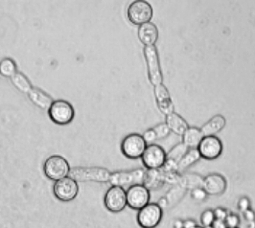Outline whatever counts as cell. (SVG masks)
Wrapping results in <instances>:
<instances>
[{
  "mask_svg": "<svg viewBox=\"0 0 255 228\" xmlns=\"http://www.w3.org/2000/svg\"><path fill=\"white\" fill-rule=\"evenodd\" d=\"M112 172L105 167L76 166L71 168L68 176L77 182H109Z\"/></svg>",
  "mask_w": 255,
  "mask_h": 228,
  "instance_id": "cell-1",
  "label": "cell"
},
{
  "mask_svg": "<svg viewBox=\"0 0 255 228\" xmlns=\"http://www.w3.org/2000/svg\"><path fill=\"white\" fill-rule=\"evenodd\" d=\"M71 168L68 161L62 156L54 155L48 157L43 165L46 176L56 181L68 176Z\"/></svg>",
  "mask_w": 255,
  "mask_h": 228,
  "instance_id": "cell-2",
  "label": "cell"
},
{
  "mask_svg": "<svg viewBox=\"0 0 255 228\" xmlns=\"http://www.w3.org/2000/svg\"><path fill=\"white\" fill-rule=\"evenodd\" d=\"M153 9L151 5L144 0H136L128 6L127 16L129 21L135 25H141L151 20Z\"/></svg>",
  "mask_w": 255,
  "mask_h": 228,
  "instance_id": "cell-3",
  "label": "cell"
},
{
  "mask_svg": "<svg viewBox=\"0 0 255 228\" xmlns=\"http://www.w3.org/2000/svg\"><path fill=\"white\" fill-rule=\"evenodd\" d=\"M49 116L54 123L64 125L71 122L75 116V112L72 105L62 99L54 101L47 111Z\"/></svg>",
  "mask_w": 255,
  "mask_h": 228,
  "instance_id": "cell-4",
  "label": "cell"
},
{
  "mask_svg": "<svg viewBox=\"0 0 255 228\" xmlns=\"http://www.w3.org/2000/svg\"><path fill=\"white\" fill-rule=\"evenodd\" d=\"M147 145L142 135L133 133L124 138L121 143L120 149L126 158L136 160L141 158Z\"/></svg>",
  "mask_w": 255,
  "mask_h": 228,
  "instance_id": "cell-5",
  "label": "cell"
},
{
  "mask_svg": "<svg viewBox=\"0 0 255 228\" xmlns=\"http://www.w3.org/2000/svg\"><path fill=\"white\" fill-rule=\"evenodd\" d=\"M162 210L157 203L149 202L138 210L136 217L138 224L143 228L155 227L162 220Z\"/></svg>",
  "mask_w": 255,
  "mask_h": 228,
  "instance_id": "cell-6",
  "label": "cell"
},
{
  "mask_svg": "<svg viewBox=\"0 0 255 228\" xmlns=\"http://www.w3.org/2000/svg\"><path fill=\"white\" fill-rule=\"evenodd\" d=\"M141 159L146 169H160L167 159V152L160 145L148 144Z\"/></svg>",
  "mask_w": 255,
  "mask_h": 228,
  "instance_id": "cell-7",
  "label": "cell"
},
{
  "mask_svg": "<svg viewBox=\"0 0 255 228\" xmlns=\"http://www.w3.org/2000/svg\"><path fill=\"white\" fill-rule=\"evenodd\" d=\"M111 186L104 195V204L109 211L118 213L123 210L127 205L126 191L123 187Z\"/></svg>",
  "mask_w": 255,
  "mask_h": 228,
  "instance_id": "cell-8",
  "label": "cell"
},
{
  "mask_svg": "<svg viewBox=\"0 0 255 228\" xmlns=\"http://www.w3.org/2000/svg\"><path fill=\"white\" fill-rule=\"evenodd\" d=\"M54 194L59 200L68 202L74 199L78 195L79 187L77 182L68 176L55 181L53 187Z\"/></svg>",
  "mask_w": 255,
  "mask_h": 228,
  "instance_id": "cell-9",
  "label": "cell"
},
{
  "mask_svg": "<svg viewBox=\"0 0 255 228\" xmlns=\"http://www.w3.org/2000/svg\"><path fill=\"white\" fill-rule=\"evenodd\" d=\"M126 191L127 205L132 209L139 210L149 203L150 191L142 184L131 185Z\"/></svg>",
  "mask_w": 255,
  "mask_h": 228,
  "instance_id": "cell-10",
  "label": "cell"
},
{
  "mask_svg": "<svg viewBox=\"0 0 255 228\" xmlns=\"http://www.w3.org/2000/svg\"><path fill=\"white\" fill-rule=\"evenodd\" d=\"M145 170L141 168L129 170H119L112 172L109 183L111 185L122 187L142 184Z\"/></svg>",
  "mask_w": 255,
  "mask_h": 228,
  "instance_id": "cell-11",
  "label": "cell"
},
{
  "mask_svg": "<svg viewBox=\"0 0 255 228\" xmlns=\"http://www.w3.org/2000/svg\"><path fill=\"white\" fill-rule=\"evenodd\" d=\"M197 149L201 158L212 160L221 154L223 146L221 140L215 135L203 137Z\"/></svg>",
  "mask_w": 255,
  "mask_h": 228,
  "instance_id": "cell-12",
  "label": "cell"
},
{
  "mask_svg": "<svg viewBox=\"0 0 255 228\" xmlns=\"http://www.w3.org/2000/svg\"><path fill=\"white\" fill-rule=\"evenodd\" d=\"M143 53L147 63L150 79L156 86L160 84L162 80L157 49L154 45L145 46Z\"/></svg>",
  "mask_w": 255,
  "mask_h": 228,
  "instance_id": "cell-13",
  "label": "cell"
},
{
  "mask_svg": "<svg viewBox=\"0 0 255 228\" xmlns=\"http://www.w3.org/2000/svg\"><path fill=\"white\" fill-rule=\"evenodd\" d=\"M27 94L32 104L43 110L48 111L54 101L49 94L38 87H32Z\"/></svg>",
  "mask_w": 255,
  "mask_h": 228,
  "instance_id": "cell-14",
  "label": "cell"
},
{
  "mask_svg": "<svg viewBox=\"0 0 255 228\" xmlns=\"http://www.w3.org/2000/svg\"><path fill=\"white\" fill-rule=\"evenodd\" d=\"M138 36L140 42L145 46L154 45L159 37V31L156 26L149 22L139 26Z\"/></svg>",
  "mask_w": 255,
  "mask_h": 228,
  "instance_id": "cell-15",
  "label": "cell"
},
{
  "mask_svg": "<svg viewBox=\"0 0 255 228\" xmlns=\"http://www.w3.org/2000/svg\"><path fill=\"white\" fill-rule=\"evenodd\" d=\"M165 181L164 175L160 169H146L142 184L150 191L158 189Z\"/></svg>",
  "mask_w": 255,
  "mask_h": 228,
  "instance_id": "cell-16",
  "label": "cell"
},
{
  "mask_svg": "<svg viewBox=\"0 0 255 228\" xmlns=\"http://www.w3.org/2000/svg\"><path fill=\"white\" fill-rule=\"evenodd\" d=\"M171 132L182 136L189 127L186 120L174 111L166 115L165 121Z\"/></svg>",
  "mask_w": 255,
  "mask_h": 228,
  "instance_id": "cell-17",
  "label": "cell"
},
{
  "mask_svg": "<svg viewBox=\"0 0 255 228\" xmlns=\"http://www.w3.org/2000/svg\"><path fill=\"white\" fill-rule=\"evenodd\" d=\"M226 122L224 116L217 114L212 117L200 129L204 137L215 135L223 128Z\"/></svg>",
  "mask_w": 255,
  "mask_h": 228,
  "instance_id": "cell-18",
  "label": "cell"
},
{
  "mask_svg": "<svg viewBox=\"0 0 255 228\" xmlns=\"http://www.w3.org/2000/svg\"><path fill=\"white\" fill-rule=\"evenodd\" d=\"M155 93L161 111L166 115L174 112L173 103L164 86L160 84L156 87Z\"/></svg>",
  "mask_w": 255,
  "mask_h": 228,
  "instance_id": "cell-19",
  "label": "cell"
},
{
  "mask_svg": "<svg viewBox=\"0 0 255 228\" xmlns=\"http://www.w3.org/2000/svg\"><path fill=\"white\" fill-rule=\"evenodd\" d=\"M181 136V141L189 149L197 148L204 137L200 128L189 126Z\"/></svg>",
  "mask_w": 255,
  "mask_h": 228,
  "instance_id": "cell-20",
  "label": "cell"
},
{
  "mask_svg": "<svg viewBox=\"0 0 255 228\" xmlns=\"http://www.w3.org/2000/svg\"><path fill=\"white\" fill-rule=\"evenodd\" d=\"M10 79L13 86L22 93L27 94L33 87L29 79L22 72L17 71Z\"/></svg>",
  "mask_w": 255,
  "mask_h": 228,
  "instance_id": "cell-21",
  "label": "cell"
},
{
  "mask_svg": "<svg viewBox=\"0 0 255 228\" xmlns=\"http://www.w3.org/2000/svg\"><path fill=\"white\" fill-rule=\"evenodd\" d=\"M197 149H189L178 163L179 171H182L194 165L201 158Z\"/></svg>",
  "mask_w": 255,
  "mask_h": 228,
  "instance_id": "cell-22",
  "label": "cell"
},
{
  "mask_svg": "<svg viewBox=\"0 0 255 228\" xmlns=\"http://www.w3.org/2000/svg\"><path fill=\"white\" fill-rule=\"evenodd\" d=\"M226 181L222 175L216 173L209 174L203 178V188L222 189L225 186Z\"/></svg>",
  "mask_w": 255,
  "mask_h": 228,
  "instance_id": "cell-23",
  "label": "cell"
},
{
  "mask_svg": "<svg viewBox=\"0 0 255 228\" xmlns=\"http://www.w3.org/2000/svg\"><path fill=\"white\" fill-rule=\"evenodd\" d=\"M203 178L198 174L191 172L181 174L179 180L182 185L192 187V189L197 187L202 188Z\"/></svg>",
  "mask_w": 255,
  "mask_h": 228,
  "instance_id": "cell-24",
  "label": "cell"
},
{
  "mask_svg": "<svg viewBox=\"0 0 255 228\" xmlns=\"http://www.w3.org/2000/svg\"><path fill=\"white\" fill-rule=\"evenodd\" d=\"M189 148L182 141L173 146L167 152V159L172 160L177 164Z\"/></svg>",
  "mask_w": 255,
  "mask_h": 228,
  "instance_id": "cell-25",
  "label": "cell"
},
{
  "mask_svg": "<svg viewBox=\"0 0 255 228\" xmlns=\"http://www.w3.org/2000/svg\"><path fill=\"white\" fill-rule=\"evenodd\" d=\"M17 71V65L13 59L9 57H5L1 60L0 73L2 76L10 78Z\"/></svg>",
  "mask_w": 255,
  "mask_h": 228,
  "instance_id": "cell-26",
  "label": "cell"
},
{
  "mask_svg": "<svg viewBox=\"0 0 255 228\" xmlns=\"http://www.w3.org/2000/svg\"><path fill=\"white\" fill-rule=\"evenodd\" d=\"M153 128L156 133L157 140H162L167 138L171 132L165 122L160 123Z\"/></svg>",
  "mask_w": 255,
  "mask_h": 228,
  "instance_id": "cell-27",
  "label": "cell"
},
{
  "mask_svg": "<svg viewBox=\"0 0 255 228\" xmlns=\"http://www.w3.org/2000/svg\"><path fill=\"white\" fill-rule=\"evenodd\" d=\"M215 219L213 211L207 210L203 211L200 217V221L201 225L205 228L211 226Z\"/></svg>",
  "mask_w": 255,
  "mask_h": 228,
  "instance_id": "cell-28",
  "label": "cell"
},
{
  "mask_svg": "<svg viewBox=\"0 0 255 228\" xmlns=\"http://www.w3.org/2000/svg\"><path fill=\"white\" fill-rule=\"evenodd\" d=\"M190 195L191 197L196 201H202L206 197L207 193L202 187H197L191 190Z\"/></svg>",
  "mask_w": 255,
  "mask_h": 228,
  "instance_id": "cell-29",
  "label": "cell"
},
{
  "mask_svg": "<svg viewBox=\"0 0 255 228\" xmlns=\"http://www.w3.org/2000/svg\"><path fill=\"white\" fill-rule=\"evenodd\" d=\"M226 227L235 228L239 223V218L234 214L228 215L224 221Z\"/></svg>",
  "mask_w": 255,
  "mask_h": 228,
  "instance_id": "cell-30",
  "label": "cell"
},
{
  "mask_svg": "<svg viewBox=\"0 0 255 228\" xmlns=\"http://www.w3.org/2000/svg\"><path fill=\"white\" fill-rule=\"evenodd\" d=\"M142 136L147 143L149 144L153 142L157 139L156 133L153 128L150 129L146 131Z\"/></svg>",
  "mask_w": 255,
  "mask_h": 228,
  "instance_id": "cell-31",
  "label": "cell"
},
{
  "mask_svg": "<svg viewBox=\"0 0 255 228\" xmlns=\"http://www.w3.org/2000/svg\"><path fill=\"white\" fill-rule=\"evenodd\" d=\"M250 201L248 198L243 197L241 198L238 202V206L239 210L242 213L249 209Z\"/></svg>",
  "mask_w": 255,
  "mask_h": 228,
  "instance_id": "cell-32",
  "label": "cell"
},
{
  "mask_svg": "<svg viewBox=\"0 0 255 228\" xmlns=\"http://www.w3.org/2000/svg\"><path fill=\"white\" fill-rule=\"evenodd\" d=\"M213 212L215 219L224 221L228 215L224 210L220 208H216Z\"/></svg>",
  "mask_w": 255,
  "mask_h": 228,
  "instance_id": "cell-33",
  "label": "cell"
},
{
  "mask_svg": "<svg viewBox=\"0 0 255 228\" xmlns=\"http://www.w3.org/2000/svg\"><path fill=\"white\" fill-rule=\"evenodd\" d=\"M244 217L249 222L254 221L255 214L253 211L249 209L243 212Z\"/></svg>",
  "mask_w": 255,
  "mask_h": 228,
  "instance_id": "cell-34",
  "label": "cell"
},
{
  "mask_svg": "<svg viewBox=\"0 0 255 228\" xmlns=\"http://www.w3.org/2000/svg\"><path fill=\"white\" fill-rule=\"evenodd\" d=\"M196 222L194 220L188 219L183 221V228H194L197 227Z\"/></svg>",
  "mask_w": 255,
  "mask_h": 228,
  "instance_id": "cell-35",
  "label": "cell"
},
{
  "mask_svg": "<svg viewBox=\"0 0 255 228\" xmlns=\"http://www.w3.org/2000/svg\"><path fill=\"white\" fill-rule=\"evenodd\" d=\"M169 203L168 199L166 197L162 196L158 200L157 203L162 209L166 208Z\"/></svg>",
  "mask_w": 255,
  "mask_h": 228,
  "instance_id": "cell-36",
  "label": "cell"
},
{
  "mask_svg": "<svg viewBox=\"0 0 255 228\" xmlns=\"http://www.w3.org/2000/svg\"><path fill=\"white\" fill-rule=\"evenodd\" d=\"M211 226L214 228H224L226 227L224 221L215 219L212 223Z\"/></svg>",
  "mask_w": 255,
  "mask_h": 228,
  "instance_id": "cell-37",
  "label": "cell"
},
{
  "mask_svg": "<svg viewBox=\"0 0 255 228\" xmlns=\"http://www.w3.org/2000/svg\"><path fill=\"white\" fill-rule=\"evenodd\" d=\"M172 225L174 228H183V221L180 219H177L174 222Z\"/></svg>",
  "mask_w": 255,
  "mask_h": 228,
  "instance_id": "cell-38",
  "label": "cell"
}]
</instances>
